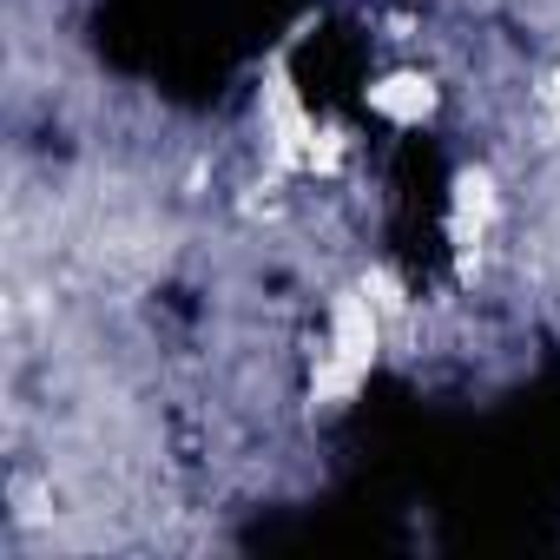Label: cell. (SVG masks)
Masks as SVG:
<instances>
[{
  "instance_id": "cell-1",
  "label": "cell",
  "mask_w": 560,
  "mask_h": 560,
  "mask_svg": "<svg viewBox=\"0 0 560 560\" xmlns=\"http://www.w3.org/2000/svg\"><path fill=\"white\" fill-rule=\"evenodd\" d=\"M429 100H435V93H429V80H409V73H402V80H383V86L370 93V106H376V113H389V119H402V126H409V119H422V113H429Z\"/></svg>"
},
{
  "instance_id": "cell-2",
  "label": "cell",
  "mask_w": 560,
  "mask_h": 560,
  "mask_svg": "<svg viewBox=\"0 0 560 560\" xmlns=\"http://www.w3.org/2000/svg\"><path fill=\"white\" fill-rule=\"evenodd\" d=\"M540 100H547V106H553V119H560V73H553V80L540 86Z\"/></svg>"
}]
</instances>
